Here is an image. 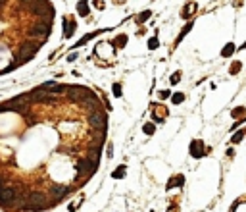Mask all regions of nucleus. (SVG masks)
I'll return each instance as SVG.
<instances>
[{
	"label": "nucleus",
	"instance_id": "f257e3e1",
	"mask_svg": "<svg viewBox=\"0 0 246 212\" xmlns=\"http://www.w3.org/2000/svg\"><path fill=\"white\" fill-rule=\"evenodd\" d=\"M75 170H77L79 175H91V174L96 172V162H92L91 158H81L79 162H77Z\"/></svg>",
	"mask_w": 246,
	"mask_h": 212
},
{
	"label": "nucleus",
	"instance_id": "f03ea898",
	"mask_svg": "<svg viewBox=\"0 0 246 212\" xmlns=\"http://www.w3.org/2000/svg\"><path fill=\"white\" fill-rule=\"evenodd\" d=\"M88 124H91L94 129L102 131V133L108 129V120H106V116H104L102 112H94V114H91V116H88Z\"/></svg>",
	"mask_w": 246,
	"mask_h": 212
},
{
	"label": "nucleus",
	"instance_id": "7ed1b4c3",
	"mask_svg": "<svg viewBox=\"0 0 246 212\" xmlns=\"http://www.w3.org/2000/svg\"><path fill=\"white\" fill-rule=\"evenodd\" d=\"M88 95H91V91L87 87H68V96L71 100H85Z\"/></svg>",
	"mask_w": 246,
	"mask_h": 212
},
{
	"label": "nucleus",
	"instance_id": "20e7f679",
	"mask_svg": "<svg viewBox=\"0 0 246 212\" xmlns=\"http://www.w3.org/2000/svg\"><path fill=\"white\" fill-rule=\"evenodd\" d=\"M48 33H50V23H46V21L37 23V25H33L29 29V35L31 37H44V35H48Z\"/></svg>",
	"mask_w": 246,
	"mask_h": 212
},
{
	"label": "nucleus",
	"instance_id": "39448f33",
	"mask_svg": "<svg viewBox=\"0 0 246 212\" xmlns=\"http://www.w3.org/2000/svg\"><path fill=\"white\" fill-rule=\"evenodd\" d=\"M191 154L194 156V158L204 156V143H202V141H192V143H191Z\"/></svg>",
	"mask_w": 246,
	"mask_h": 212
},
{
	"label": "nucleus",
	"instance_id": "423d86ee",
	"mask_svg": "<svg viewBox=\"0 0 246 212\" xmlns=\"http://www.w3.org/2000/svg\"><path fill=\"white\" fill-rule=\"evenodd\" d=\"M68 191H69V189L65 187V185H54V187H52V195L58 197V199L64 197V195H68Z\"/></svg>",
	"mask_w": 246,
	"mask_h": 212
},
{
	"label": "nucleus",
	"instance_id": "0eeeda50",
	"mask_svg": "<svg viewBox=\"0 0 246 212\" xmlns=\"http://www.w3.org/2000/svg\"><path fill=\"white\" fill-rule=\"evenodd\" d=\"M183 180H185V177L183 175H175V177H171V180H169V183H167V189H171V187H181L183 185Z\"/></svg>",
	"mask_w": 246,
	"mask_h": 212
},
{
	"label": "nucleus",
	"instance_id": "6e6552de",
	"mask_svg": "<svg viewBox=\"0 0 246 212\" xmlns=\"http://www.w3.org/2000/svg\"><path fill=\"white\" fill-rule=\"evenodd\" d=\"M244 135H246V131H244V129H240L239 133H234V135H233V139H231V141H233V143H240V141L244 139Z\"/></svg>",
	"mask_w": 246,
	"mask_h": 212
},
{
	"label": "nucleus",
	"instance_id": "1a4fd4ad",
	"mask_svg": "<svg viewBox=\"0 0 246 212\" xmlns=\"http://www.w3.org/2000/svg\"><path fill=\"white\" fill-rule=\"evenodd\" d=\"M123 175H125V166H119V168L111 174V177H116V180H119V177H123Z\"/></svg>",
	"mask_w": 246,
	"mask_h": 212
},
{
	"label": "nucleus",
	"instance_id": "9d476101",
	"mask_svg": "<svg viewBox=\"0 0 246 212\" xmlns=\"http://www.w3.org/2000/svg\"><path fill=\"white\" fill-rule=\"evenodd\" d=\"M233 50H234V44H227V47L221 50V54H223V56H231Z\"/></svg>",
	"mask_w": 246,
	"mask_h": 212
},
{
	"label": "nucleus",
	"instance_id": "9b49d317",
	"mask_svg": "<svg viewBox=\"0 0 246 212\" xmlns=\"http://www.w3.org/2000/svg\"><path fill=\"white\" fill-rule=\"evenodd\" d=\"M194 10H196V4H188V6H187V10H185V12H183V17H187V16H191V14L194 12Z\"/></svg>",
	"mask_w": 246,
	"mask_h": 212
},
{
	"label": "nucleus",
	"instance_id": "f8f14e48",
	"mask_svg": "<svg viewBox=\"0 0 246 212\" xmlns=\"http://www.w3.org/2000/svg\"><path fill=\"white\" fill-rule=\"evenodd\" d=\"M173 104H179V102H183V100H185V95L183 93H177V95H173Z\"/></svg>",
	"mask_w": 246,
	"mask_h": 212
},
{
	"label": "nucleus",
	"instance_id": "ddd939ff",
	"mask_svg": "<svg viewBox=\"0 0 246 212\" xmlns=\"http://www.w3.org/2000/svg\"><path fill=\"white\" fill-rule=\"evenodd\" d=\"M98 158H100V149H94V150L91 152V160L98 164Z\"/></svg>",
	"mask_w": 246,
	"mask_h": 212
},
{
	"label": "nucleus",
	"instance_id": "4468645a",
	"mask_svg": "<svg viewBox=\"0 0 246 212\" xmlns=\"http://www.w3.org/2000/svg\"><path fill=\"white\" fill-rule=\"evenodd\" d=\"M154 129H156V127H154L152 124H144V127H142V131H144V133H148V135H152Z\"/></svg>",
	"mask_w": 246,
	"mask_h": 212
},
{
	"label": "nucleus",
	"instance_id": "2eb2a0df",
	"mask_svg": "<svg viewBox=\"0 0 246 212\" xmlns=\"http://www.w3.org/2000/svg\"><path fill=\"white\" fill-rule=\"evenodd\" d=\"M125 42H127V37H125V35L116 39V44H117V47H125Z\"/></svg>",
	"mask_w": 246,
	"mask_h": 212
},
{
	"label": "nucleus",
	"instance_id": "dca6fc26",
	"mask_svg": "<svg viewBox=\"0 0 246 212\" xmlns=\"http://www.w3.org/2000/svg\"><path fill=\"white\" fill-rule=\"evenodd\" d=\"M237 71H240V62H234V64L231 66V73L234 75V73H237Z\"/></svg>",
	"mask_w": 246,
	"mask_h": 212
},
{
	"label": "nucleus",
	"instance_id": "f3484780",
	"mask_svg": "<svg viewBox=\"0 0 246 212\" xmlns=\"http://www.w3.org/2000/svg\"><path fill=\"white\" fill-rule=\"evenodd\" d=\"M79 10H81V14H83V16H87V14H88V10H87V2H81V4H79Z\"/></svg>",
	"mask_w": 246,
	"mask_h": 212
},
{
	"label": "nucleus",
	"instance_id": "a211bd4d",
	"mask_svg": "<svg viewBox=\"0 0 246 212\" xmlns=\"http://www.w3.org/2000/svg\"><path fill=\"white\" fill-rule=\"evenodd\" d=\"M242 114H244V108H234V110H233V116H234V118H237V116H242Z\"/></svg>",
	"mask_w": 246,
	"mask_h": 212
},
{
	"label": "nucleus",
	"instance_id": "6ab92c4d",
	"mask_svg": "<svg viewBox=\"0 0 246 212\" xmlns=\"http://www.w3.org/2000/svg\"><path fill=\"white\" fill-rule=\"evenodd\" d=\"M111 156H114V145L108 143V158H111Z\"/></svg>",
	"mask_w": 246,
	"mask_h": 212
},
{
	"label": "nucleus",
	"instance_id": "aec40b11",
	"mask_svg": "<svg viewBox=\"0 0 246 212\" xmlns=\"http://www.w3.org/2000/svg\"><path fill=\"white\" fill-rule=\"evenodd\" d=\"M158 47V39H150V42H148V48H156Z\"/></svg>",
	"mask_w": 246,
	"mask_h": 212
},
{
	"label": "nucleus",
	"instance_id": "412c9836",
	"mask_svg": "<svg viewBox=\"0 0 246 212\" xmlns=\"http://www.w3.org/2000/svg\"><path fill=\"white\" fill-rule=\"evenodd\" d=\"M179 79H181V75H179V71H177V73H175V75L171 77V83L175 85V83H179Z\"/></svg>",
	"mask_w": 246,
	"mask_h": 212
},
{
	"label": "nucleus",
	"instance_id": "4be33fe9",
	"mask_svg": "<svg viewBox=\"0 0 246 212\" xmlns=\"http://www.w3.org/2000/svg\"><path fill=\"white\" fill-rule=\"evenodd\" d=\"M148 17H150V12H144V14L139 17V21H144V19H148Z\"/></svg>",
	"mask_w": 246,
	"mask_h": 212
},
{
	"label": "nucleus",
	"instance_id": "5701e85b",
	"mask_svg": "<svg viewBox=\"0 0 246 212\" xmlns=\"http://www.w3.org/2000/svg\"><path fill=\"white\" fill-rule=\"evenodd\" d=\"M114 95H116V96H119V95H121V91H119V85H117V83L114 85Z\"/></svg>",
	"mask_w": 246,
	"mask_h": 212
},
{
	"label": "nucleus",
	"instance_id": "b1692460",
	"mask_svg": "<svg viewBox=\"0 0 246 212\" xmlns=\"http://www.w3.org/2000/svg\"><path fill=\"white\" fill-rule=\"evenodd\" d=\"M165 96H169V93H167V91H162V93H160V98H165Z\"/></svg>",
	"mask_w": 246,
	"mask_h": 212
},
{
	"label": "nucleus",
	"instance_id": "393cba45",
	"mask_svg": "<svg viewBox=\"0 0 246 212\" xmlns=\"http://www.w3.org/2000/svg\"><path fill=\"white\" fill-rule=\"evenodd\" d=\"M2 185H4V183H2V177H0V187H2Z\"/></svg>",
	"mask_w": 246,
	"mask_h": 212
},
{
	"label": "nucleus",
	"instance_id": "a878e982",
	"mask_svg": "<svg viewBox=\"0 0 246 212\" xmlns=\"http://www.w3.org/2000/svg\"><path fill=\"white\" fill-rule=\"evenodd\" d=\"M240 48H246V42H244V44H242V47H240Z\"/></svg>",
	"mask_w": 246,
	"mask_h": 212
}]
</instances>
